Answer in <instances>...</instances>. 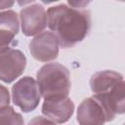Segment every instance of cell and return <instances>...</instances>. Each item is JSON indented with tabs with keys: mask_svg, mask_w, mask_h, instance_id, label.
Instances as JSON below:
<instances>
[{
	"mask_svg": "<svg viewBox=\"0 0 125 125\" xmlns=\"http://www.w3.org/2000/svg\"><path fill=\"white\" fill-rule=\"evenodd\" d=\"M10 93L6 86L0 84V107L10 104Z\"/></svg>",
	"mask_w": 125,
	"mask_h": 125,
	"instance_id": "cell-12",
	"label": "cell"
},
{
	"mask_svg": "<svg viewBox=\"0 0 125 125\" xmlns=\"http://www.w3.org/2000/svg\"><path fill=\"white\" fill-rule=\"evenodd\" d=\"M16 0H0V12L4 10H9L15 4Z\"/></svg>",
	"mask_w": 125,
	"mask_h": 125,
	"instance_id": "cell-15",
	"label": "cell"
},
{
	"mask_svg": "<svg viewBox=\"0 0 125 125\" xmlns=\"http://www.w3.org/2000/svg\"><path fill=\"white\" fill-rule=\"evenodd\" d=\"M24 123L21 113L17 112L13 106L5 105L0 107V124L22 125Z\"/></svg>",
	"mask_w": 125,
	"mask_h": 125,
	"instance_id": "cell-11",
	"label": "cell"
},
{
	"mask_svg": "<svg viewBox=\"0 0 125 125\" xmlns=\"http://www.w3.org/2000/svg\"><path fill=\"white\" fill-rule=\"evenodd\" d=\"M26 66L25 55L13 48H7L0 51V81L12 83L19 78Z\"/></svg>",
	"mask_w": 125,
	"mask_h": 125,
	"instance_id": "cell-5",
	"label": "cell"
},
{
	"mask_svg": "<svg viewBox=\"0 0 125 125\" xmlns=\"http://www.w3.org/2000/svg\"><path fill=\"white\" fill-rule=\"evenodd\" d=\"M119 1H122V2H123V1H124V0H119Z\"/></svg>",
	"mask_w": 125,
	"mask_h": 125,
	"instance_id": "cell-18",
	"label": "cell"
},
{
	"mask_svg": "<svg viewBox=\"0 0 125 125\" xmlns=\"http://www.w3.org/2000/svg\"><path fill=\"white\" fill-rule=\"evenodd\" d=\"M46 123L53 124V122L50 119H48L47 117H45V116H36L32 120H30L28 124H46Z\"/></svg>",
	"mask_w": 125,
	"mask_h": 125,
	"instance_id": "cell-14",
	"label": "cell"
},
{
	"mask_svg": "<svg viewBox=\"0 0 125 125\" xmlns=\"http://www.w3.org/2000/svg\"><path fill=\"white\" fill-rule=\"evenodd\" d=\"M12 100L21 111H33L40 103L41 93L37 81L31 76H23L12 87Z\"/></svg>",
	"mask_w": 125,
	"mask_h": 125,
	"instance_id": "cell-4",
	"label": "cell"
},
{
	"mask_svg": "<svg viewBox=\"0 0 125 125\" xmlns=\"http://www.w3.org/2000/svg\"><path fill=\"white\" fill-rule=\"evenodd\" d=\"M16 1H17V3H18L19 6L23 7V6H26V5H28V4L33 3L35 0H16Z\"/></svg>",
	"mask_w": 125,
	"mask_h": 125,
	"instance_id": "cell-16",
	"label": "cell"
},
{
	"mask_svg": "<svg viewBox=\"0 0 125 125\" xmlns=\"http://www.w3.org/2000/svg\"><path fill=\"white\" fill-rule=\"evenodd\" d=\"M44 4H51L53 2H56V1H59V0H41Z\"/></svg>",
	"mask_w": 125,
	"mask_h": 125,
	"instance_id": "cell-17",
	"label": "cell"
},
{
	"mask_svg": "<svg viewBox=\"0 0 125 125\" xmlns=\"http://www.w3.org/2000/svg\"><path fill=\"white\" fill-rule=\"evenodd\" d=\"M46 16L47 26L57 36L60 46L63 49L80 43L91 31L92 18L89 10L60 4L50 7Z\"/></svg>",
	"mask_w": 125,
	"mask_h": 125,
	"instance_id": "cell-1",
	"label": "cell"
},
{
	"mask_svg": "<svg viewBox=\"0 0 125 125\" xmlns=\"http://www.w3.org/2000/svg\"><path fill=\"white\" fill-rule=\"evenodd\" d=\"M36 81L43 99L68 96L71 88L69 70L59 62H49L39 68Z\"/></svg>",
	"mask_w": 125,
	"mask_h": 125,
	"instance_id": "cell-3",
	"label": "cell"
},
{
	"mask_svg": "<svg viewBox=\"0 0 125 125\" xmlns=\"http://www.w3.org/2000/svg\"><path fill=\"white\" fill-rule=\"evenodd\" d=\"M59 41L57 36L50 31H42L36 34L29 43L31 56L39 62H48L55 61L59 56Z\"/></svg>",
	"mask_w": 125,
	"mask_h": 125,
	"instance_id": "cell-6",
	"label": "cell"
},
{
	"mask_svg": "<svg viewBox=\"0 0 125 125\" xmlns=\"http://www.w3.org/2000/svg\"><path fill=\"white\" fill-rule=\"evenodd\" d=\"M20 21L23 35L35 36L47 26L46 10L40 4L26 6L20 12Z\"/></svg>",
	"mask_w": 125,
	"mask_h": 125,
	"instance_id": "cell-8",
	"label": "cell"
},
{
	"mask_svg": "<svg viewBox=\"0 0 125 125\" xmlns=\"http://www.w3.org/2000/svg\"><path fill=\"white\" fill-rule=\"evenodd\" d=\"M90 88L113 119L124 113L125 83L121 73L110 69L97 71L91 76Z\"/></svg>",
	"mask_w": 125,
	"mask_h": 125,
	"instance_id": "cell-2",
	"label": "cell"
},
{
	"mask_svg": "<svg viewBox=\"0 0 125 125\" xmlns=\"http://www.w3.org/2000/svg\"><path fill=\"white\" fill-rule=\"evenodd\" d=\"M76 120L81 125L104 124L113 120L104 104L94 96L86 98L78 105Z\"/></svg>",
	"mask_w": 125,
	"mask_h": 125,
	"instance_id": "cell-7",
	"label": "cell"
},
{
	"mask_svg": "<svg viewBox=\"0 0 125 125\" xmlns=\"http://www.w3.org/2000/svg\"><path fill=\"white\" fill-rule=\"evenodd\" d=\"M42 114L53 123H64L74 112V104L68 96H60L44 99Z\"/></svg>",
	"mask_w": 125,
	"mask_h": 125,
	"instance_id": "cell-9",
	"label": "cell"
},
{
	"mask_svg": "<svg viewBox=\"0 0 125 125\" xmlns=\"http://www.w3.org/2000/svg\"><path fill=\"white\" fill-rule=\"evenodd\" d=\"M66 1L68 3V6L77 8V9L86 8L92 2V0H66Z\"/></svg>",
	"mask_w": 125,
	"mask_h": 125,
	"instance_id": "cell-13",
	"label": "cell"
},
{
	"mask_svg": "<svg viewBox=\"0 0 125 125\" xmlns=\"http://www.w3.org/2000/svg\"><path fill=\"white\" fill-rule=\"evenodd\" d=\"M20 30L18 14L13 10L0 12V51L10 47Z\"/></svg>",
	"mask_w": 125,
	"mask_h": 125,
	"instance_id": "cell-10",
	"label": "cell"
}]
</instances>
